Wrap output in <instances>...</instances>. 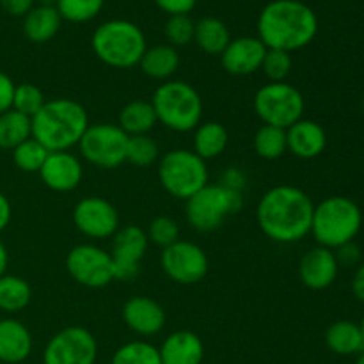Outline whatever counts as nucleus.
<instances>
[{
    "label": "nucleus",
    "instance_id": "423d86ee",
    "mask_svg": "<svg viewBox=\"0 0 364 364\" xmlns=\"http://www.w3.org/2000/svg\"><path fill=\"white\" fill-rule=\"evenodd\" d=\"M151 105L156 121L173 132H192L199 127L203 116V100L196 87L181 80H167L159 85Z\"/></svg>",
    "mask_w": 364,
    "mask_h": 364
},
{
    "label": "nucleus",
    "instance_id": "79ce46f5",
    "mask_svg": "<svg viewBox=\"0 0 364 364\" xmlns=\"http://www.w3.org/2000/svg\"><path fill=\"white\" fill-rule=\"evenodd\" d=\"M336 259H338V265H345V267H354L358 265L359 259H361V249L350 242V244H345L341 247L336 249Z\"/></svg>",
    "mask_w": 364,
    "mask_h": 364
},
{
    "label": "nucleus",
    "instance_id": "dca6fc26",
    "mask_svg": "<svg viewBox=\"0 0 364 364\" xmlns=\"http://www.w3.org/2000/svg\"><path fill=\"white\" fill-rule=\"evenodd\" d=\"M265 53L267 46L259 41V38L242 36V38L231 39L226 50L220 53V64L224 71L233 77H247L262 70Z\"/></svg>",
    "mask_w": 364,
    "mask_h": 364
},
{
    "label": "nucleus",
    "instance_id": "20e7f679",
    "mask_svg": "<svg viewBox=\"0 0 364 364\" xmlns=\"http://www.w3.org/2000/svg\"><path fill=\"white\" fill-rule=\"evenodd\" d=\"M92 52L102 63L117 70L139 66L146 52L144 32L134 21L109 20L96 27L91 38Z\"/></svg>",
    "mask_w": 364,
    "mask_h": 364
},
{
    "label": "nucleus",
    "instance_id": "5701e85b",
    "mask_svg": "<svg viewBox=\"0 0 364 364\" xmlns=\"http://www.w3.org/2000/svg\"><path fill=\"white\" fill-rule=\"evenodd\" d=\"M63 18L53 6H34L23 16V34L32 43H46L55 38Z\"/></svg>",
    "mask_w": 364,
    "mask_h": 364
},
{
    "label": "nucleus",
    "instance_id": "473e14b6",
    "mask_svg": "<svg viewBox=\"0 0 364 364\" xmlns=\"http://www.w3.org/2000/svg\"><path fill=\"white\" fill-rule=\"evenodd\" d=\"M48 153L45 146L31 137L13 149V162L23 173H39Z\"/></svg>",
    "mask_w": 364,
    "mask_h": 364
},
{
    "label": "nucleus",
    "instance_id": "e433bc0d",
    "mask_svg": "<svg viewBox=\"0 0 364 364\" xmlns=\"http://www.w3.org/2000/svg\"><path fill=\"white\" fill-rule=\"evenodd\" d=\"M196 23L188 14H176V16H169L164 27V34L167 38V45L174 46H187L194 41Z\"/></svg>",
    "mask_w": 364,
    "mask_h": 364
},
{
    "label": "nucleus",
    "instance_id": "c03bdc74",
    "mask_svg": "<svg viewBox=\"0 0 364 364\" xmlns=\"http://www.w3.org/2000/svg\"><path fill=\"white\" fill-rule=\"evenodd\" d=\"M352 294L364 304V263L355 270L354 277H352Z\"/></svg>",
    "mask_w": 364,
    "mask_h": 364
},
{
    "label": "nucleus",
    "instance_id": "c9c22d12",
    "mask_svg": "<svg viewBox=\"0 0 364 364\" xmlns=\"http://www.w3.org/2000/svg\"><path fill=\"white\" fill-rule=\"evenodd\" d=\"M46 100L43 96V91L34 84H20L14 87L13 96V110L23 114L27 117H34L41 110Z\"/></svg>",
    "mask_w": 364,
    "mask_h": 364
},
{
    "label": "nucleus",
    "instance_id": "a19ab883",
    "mask_svg": "<svg viewBox=\"0 0 364 364\" xmlns=\"http://www.w3.org/2000/svg\"><path fill=\"white\" fill-rule=\"evenodd\" d=\"M14 82L11 77L0 71V114L13 109V96H14Z\"/></svg>",
    "mask_w": 364,
    "mask_h": 364
},
{
    "label": "nucleus",
    "instance_id": "b1692460",
    "mask_svg": "<svg viewBox=\"0 0 364 364\" xmlns=\"http://www.w3.org/2000/svg\"><path fill=\"white\" fill-rule=\"evenodd\" d=\"M139 66L142 73L148 75L149 78L167 80L180 68V53L171 45H155L151 48H146Z\"/></svg>",
    "mask_w": 364,
    "mask_h": 364
},
{
    "label": "nucleus",
    "instance_id": "412c9836",
    "mask_svg": "<svg viewBox=\"0 0 364 364\" xmlns=\"http://www.w3.org/2000/svg\"><path fill=\"white\" fill-rule=\"evenodd\" d=\"M31 331L16 318L0 320V363L20 364L31 355Z\"/></svg>",
    "mask_w": 364,
    "mask_h": 364
},
{
    "label": "nucleus",
    "instance_id": "aec40b11",
    "mask_svg": "<svg viewBox=\"0 0 364 364\" xmlns=\"http://www.w3.org/2000/svg\"><path fill=\"white\" fill-rule=\"evenodd\" d=\"M327 134L316 121L301 119L287 130V148L291 155L302 160H313L323 153Z\"/></svg>",
    "mask_w": 364,
    "mask_h": 364
},
{
    "label": "nucleus",
    "instance_id": "603ef678",
    "mask_svg": "<svg viewBox=\"0 0 364 364\" xmlns=\"http://www.w3.org/2000/svg\"><path fill=\"white\" fill-rule=\"evenodd\" d=\"M0 364H2V363H0Z\"/></svg>",
    "mask_w": 364,
    "mask_h": 364
},
{
    "label": "nucleus",
    "instance_id": "a18cd8bd",
    "mask_svg": "<svg viewBox=\"0 0 364 364\" xmlns=\"http://www.w3.org/2000/svg\"><path fill=\"white\" fill-rule=\"evenodd\" d=\"M11 215H13V210H11L9 199L0 192V233L9 226Z\"/></svg>",
    "mask_w": 364,
    "mask_h": 364
},
{
    "label": "nucleus",
    "instance_id": "9b49d317",
    "mask_svg": "<svg viewBox=\"0 0 364 364\" xmlns=\"http://www.w3.org/2000/svg\"><path fill=\"white\" fill-rule=\"evenodd\" d=\"M68 274L85 288L109 287L114 281V269L110 252L92 244H82L71 249L66 256Z\"/></svg>",
    "mask_w": 364,
    "mask_h": 364
},
{
    "label": "nucleus",
    "instance_id": "3c124183",
    "mask_svg": "<svg viewBox=\"0 0 364 364\" xmlns=\"http://www.w3.org/2000/svg\"><path fill=\"white\" fill-rule=\"evenodd\" d=\"M363 107H364V100H363Z\"/></svg>",
    "mask_w": 364,
    "mask_h": 364
},
{
    "label": "nucleus",
    "instance_id": "f704fd0d",
    "mask_svg": "<svg viewBox=\"0 0 364 364\" xmlns=\"http://www.w3.org/2000/svg\"><path fill=\"white\" fill-rule=\"evenodd\" d=\"M159 144L149 135H132L127 144V162L137 167H149L159 159Z\"/></svg>",
    "mask_w": 364,
    "mask_h": 364
},
{
    "label": "nucleus",
    "instance_id": "4be33fe9",
    "mask_svg": "<svg viewBox=\"0 0 364 364\" xmlns=\"http://www.w3.org/2000/svg\"><path fill=\"white\" fill-rule=\"evenodd\" d=\"M162 364H201L205 347L201 338L192 331H176L159 348Z\"/></svg>",
    "mask_w": 364,
    "mask_h": 364
},
{
    "label": "nucleus",
    "instance_id": "6ab92c4d",
    "mask_svg": "<svg viewBox=\"0 0 364 364\" xmlns=\"http://www.w3.org/2000/svg\"><path fill=\"white\" fill-rule=\"evenodd\" d=\"M123 320L139 336H155L166 327V311L153 299L137 295L124 302Z\"/></svg>",
    "mask_w": 364,
    "mask_h": 364
},
{
    "label": "nucleus",
    "instance_id": "49530a36",
    "mask_svg": "<svg viewBox=\"0 0 364 364\" xmlns=\"http://www.w3.org/2000/svg\"><path fill=\"white\" fill-rule=\"evenodd\" d=\"M7 263H9V255H7V247L4 245V242L0 240V277L6 274Z\"/></svg>",
    "mask_w": 364,
    "mask_h": 364
},
{
    "label": "nucleus",
    "instance_id": "7ed1b4c3",
    "mask_svg": "<svg viewBox=\"0 0 364 364\" xmlns=\"http://www.w3.org/2000/svg\"><path fill=\"white\" fill-rule=\"evenodd\" d=\"M32 139L48 151H68L77 146L89 128L84 107L70 98L46 102L32 117Z\"/></svg>",
    "mask_w": 364,
    "mask_h": 364
},
{
    "label": "nucleus",
    "instance_id": "1a4fd4ad",
    "mask_svg": "<svg viewBox=\"0 0 364 364\" xmlns=\"http://www.w3.org/2000/svg\"><path fill=\"white\" fill-rule=\"evenodd\" d=\"M304 107L302 92L287 82H270L255 96V110L263 124L283 130L302 119Z\"/></svg>",
    "mask_w": 364,
    "mask_h": 364
},
{
    "label": "nucleus",
    "instance_id": "ea45409f",
    "mask_svg": "<svg viewBox=\"0 0 364 364\" xmlns=\"http://www.w3.org/2000/svg\"><path fill=\"white\" fill-rule=\"evenodd\" d=\"M159 9L167 13L169 16H176V14H188L196 7L198 0H155Z\"/></svg>",
    "mask_w": 364,
    "mask_h": 364
},
{
    "label": "nucleus",
    "instance_id": "72a5a7b5",
    "mask_svg": "<svg viewBox=\"0 0 364 364\" xmlns=\"http://www.w3.org/2000/svg\"><path fill=\"white\" fill-rule=\"evenodd\" d=\"M112 364H162L159 348L148 341H130L116 350Z\"/></svg>",
    "mask_w": 364,
    "mask_h": 364
},
{
    "label": "nucleus",
    "instance_id": "2f4dec72",
    "mask_svg": "<svg viewBox=\"0 0 364 364\" xmlns=\"http://www.w3.org/2000/svg\"><path fill=\"white\" fill-rule=\"evenodd\" d=\"M105 0H57L55 9L63 20L71 23H85L102 13Z\"/></svg>",
    "mask_w": 364,
    "mask_h": 364
},
{
    "label": "nucleus",
    "instance_id": "a211bd4d",
    "mask_svg": "<svg viewBox=\"0 0 364 364\" xmlns=\"http://www.w3.org/2000/svg\"><path fill=\"white\" fill-rule=\"evenodd\" d=\"M338 265L336 255L333 249L315 247L306 252L299 265V276H301L302 284L309 290H326L336 281Z\"/></svg>",
    "mask_w": 364,
    "mask_h": 364
},
{
    "label": "nucleus",
    "instance_id": "6e6552de",
    "mask_svg": "<svg viewBox=\"0 0 364 364\" xmlns=\"http://www.w3.org/2000/svg\"><path fill=\"white\" fill-rule=\"evenodd\" d=\"M242 206L240 191L220 185H206L198 194L187 199L185 206V215L188 224L196 231L210 233V231L219 230L224 220L235 212H238Z\"/></svg>",
    "mask_w": 364,
    "mask_h": 364
},
{
    "label": "nucleus",
    "instance_id": "2eb2a0df",
    "mask_svg": "<svg viewBox=\"0 0 364 364\" xmlns=\"http://www.w3.org/2000/svg\"><path fill=\"white\" fill-rule=\"evenodd\" d=\"M75 228L95 240L110 238L119 230V213L107 199L89 196L80 199L73 210Z\"/></svg>",
    "mask_w": 364,
    "mask_h": 364
},
{
    "label": "nucleus",
    "instance_id": "cd10ccee",
    "mask_svg": "<svg viewBox=\"0 0 364 364\" xmlns=\"http://www.w3.org/2000/svg\"><path fill=\"white\" fill-rule=\"evenodd\" d=\"M228 141H230V135H228L226 127L217 121H208L196 128L194 153L201 156L205 162L217 159L228 148Z\"/></svg>",
    "mask_w": 364,
    "mask_h": 364
},
{
    "label": "nucleus",
    "instance_id": "f257e3e1",
    "mask_svg": "<svg viewBox=\"0 0 364 364\" xmlns=\"http://www.w3.org/2000/svg\"><path fill=\"white\" fill-rule=\"evenodd\" d=\"M315 203L302 188L277 185L262 196L256 208L259 230L277 244H294L311 233Z\"/></svg>",
    "mask_w": 364,
    "mask_h": 364
},
{
    "label": "nucleus",
    "instance_id": "9d476101",
    "mask_svg": "<svg viewBox=\"0 0 364 364\" xmlns=\"http://www.w3.org/2000/svg\"><path fill=\"white\" fill-rule=\"evenodd\" d=\"M128 135L117 124H89L78 142L82 156L89 164L102 169H116L127 162Z\"/></svg>",
    "mask_w": 364,
    "mask_h": 364
},
{
    "label": "nucleus",
    "instance_id": "09e8293b",
    "mask_svg": "<svg viewBox=\"0 0 364 364\" xmlns=\"http://www.w3.org/2000/svg\"><path fill=\"white\" fill-rule=\"evenodd\" d=\"M355 364H364V352H361V355H359V359L355 361Z\"/></svg>",
    "mask_w": 364,
    "mask_h": 364
},
{
    "label": "nucleus",
    "instance_id": "7c9ffc66",
    "mask_svg": "<svg viewBox=\"0 0 364 364\" xmlns=\"http://www.w3.org/2000/svg\"><path fill=\"white\" fill-rule=\"evenodd\" d=\"M255 149L262 159L277 160L288 151L287 130L263 124L255 135Z\"/></svg>",
    "mask_w": 364,
    "mask_h": 364
},
{
    "label": "nucleus",
    "instance_id": "37998d69",
    "mask_svg": "<svg viewBox=\"0 0 364 364\" xmlns=\"http://www.w3.org/2000/svg\"><path fill=\"white\" fill-rule=\"evenodd\" d=\"M36 0H0V7L11 16H25L34 7Z\"/></svg>",
    "mask_w": 364,
    "mask_h": 364
},
{
    "label": "nucleus",
    "instance_id": "58836bf2",
    "mask_svg": "<svg viewBox=\"0 0 364 364\" xmlns=\"http://www.w3.org/2000/svg\"><path fill=\"white\" fill-rule=\"evenodd\" d=\"M294 60H291V53L283 52V50H272L267 48L265 59H263L262 70L265 77L270 82H284L290 75Z\"/></svg>",
    "mask_w": 364,
    "mask_h": 364
},
{
    "label": "nucleus",
    "instance_id": "f8f14e48",
    "mask_svg": "<svg viewBox=\"0 0 364 364\" xmlns=\"http://www.w3.org/2000/svg\"><path fill=\"white\" fill-rule=\"evenodd\" d=\"M96 358V338L84 327L70 326L46 343L43 364H95Z\"/></svg>",
    "mask_w": 364,
    "mask_h": 364
},
{
    "label": "nucleus",
    "instance_id": "4c0bfd02",
    "mask_svg": "<svg viewBox=\"0 0 364 364\" xmlns=\"http://www.w3.org/2000/svg\"><path fill=\"white\" fill-rule=\"evenodd\" d=\"M146 235H148L149 242H153V244L159 245V247L166 249L180 240V226H178L176 220L171 219V217L160 215L149 223Z\"/></svg>",
    "mask_w": 364,
    "mask_h": 364
},
{
    "label": "nucleus",
    "instance_id": "0eeeda50",
    "mask_svg": "<svg viewBox=\"0 0 364 364\" xmlns=\"http://www.w3.org/2000/svg\"><path fill=\"white\" fill-rule=\"evenodd\" d=\"M159 180L167 194L187 201L208 185V169L191 149H173L160 160Z\"/></svg>",
    "mask_w": 364,
    "mask_h": 364
},
{
    "label": "nucleus",
    "instance_id": "de8ad7c7",
    "mask_svg": "<svg viewBox=\"0 0 364 364\" xmlns=\"http://www.w3.org/2000/svg\"><path fill=\"white\" fill-rule=\"evenodd\" d=\"M36 2H39V6H53V7H55L57 0H36Z\"/></svg>",
    "mask_w": 364,
    "mask_h": 364
},
{
    "label": "nucleus",
    "instance_id": "8fccbe9b",
    "mask_svg": "<svg viewBox=\"0 0 364 364\" xmlns=\"http://www.w3.org/2000/svg\"><path fill=\"white\" fill-rule=\"evenodd\" d=\"M359 327H361V333H363V340H364V316H363L361 323H359Z\"/></svg>",
    "mask_w": 364,
    "mask_h": 364
},
{
    "label": "nucleus",
    "instance_id": "c85d7f7f",
    "mask_svg": "<svg viewBox=\"0 0 364 364\" xmlns=\"http://www.w3.org/2000/svg\"><path fill=\"white\" fill-rule=\"evenodd\" d=\"M32 290L31 284L18 276L0 277V309L6 313L23 311L31 304Z\"/></svg>",
    "mask_w": 364,
    "mask_h": 364
},
{
    "label": "nucleus",
    "instance_id": "393cba45",
    "mask_svg": "<svg viewBox=\"0 0 364 364\" xmlns=\"http://www.w3.org/2000/svg\"><path fill=\"white\" fill-rule=\"evenodd\" d=\"M329 350L338 355H354L364 352V340L359 323L352 320H338L326 333Z\"/></svg>",
    "mask_w": 364,
    "mask_h": 364
},
{
    "label": "nucleus",
    "instance_id": "c756f323",
    "mask_svg": "<svg viewBox=\"0 0 364 364\" xmlns=\"http://www.w3.org/2000/svg\"><path fill=\"white\" fill-rule=\"evenodd\" d=\"M32 137V121L31 117L16 112V110H7L0 114V148L14 149Z\"/></svg>",
    "mask_w": 364,
    "mask_h": 364
},
{
    "label": "nucleus",
    "instance_id": "f03ea898",
    "mask_svg": "<svg viewBox=\"0 0 364 364\" xmlns=\"http://www.w3.org/2000/svg\"><path fill=\"white\" fill-rule=\"evenodd\" d=\"M318 32L316 13L301 0H272L258 16V38L267 48L297 52Z\"/></svg>",
    "mask_w": 364,
    "mask_h": 364
},
{
    "label": "nucleus",
    "instance_id": "ddd939ff",
    "mask_svg": "<svg viewBox=\"0 0 364 364\" xmlns=\"http://www.w3.org/2000/svg\"><path fill=\"white\" fill-rule=\"evenodd\" d=\"M160 265L166 276L180 284H196L208 274V256L199 245L178 240L162 251Z\"/></svg>",
    "mask_w": 364,
    "mask_h": 364
},
{
    "label": "nucleus",
    "instance_id": "a878e982",
    "mask_svg": "<svg viewBox=\"0 0 364 364\" xmlns=\"http://www.w3.org/2000/svg\"><path fill=\"white\" fill-rule=\"evenodd\" d=\"M156 123H159V121H156V114L151 102L134 100V102L127 103V105L121 109L117 127H119L128 137H132V135H148Z\"/></svg>",
    "mask_w": 364,
    "mask_h": 364
},
{
    "label": "nucleus",
    "instance_id": "bb28decb",
    "mask_svg": "<svg viewBox=\"0 0 364 364\" xmlns=\"http://www.w3.org/2000/svg\"><path fill=\"white\" fill-rule=\"evenodd\" d=\"M194 41L198 43V46L203 52L210 53V55H220L231 41L230 28L219 18H201L196 23Z\"/></svg>",
    "mask_w": 364,
    "mask_h": 364
},
{
    "label": "nucleus",
    "instance_id": "39448f33",
    "mask_svg": "<svg viewBox=\"0 0 364 364\" xmlns=\"http://www.w3.org/2000/svg\"><path fill=\"white\" fill-rule=\"evenodd\" d=\"M363 226L358 203L345 196H331L315 206L311 235L320 247L338 249L354 242Z\"/></svg>",
    "mask_w": 364,
    "mask_h": 364
},
{
    "label": "nucleus",
    "instance_id": "4468645a",
    "mask_svg": "<svg viewBox=\"0 0 364 364\" xmlns=\"http://www.w3.org/2000/svg\"><path fill=\"white\" fill-rule=\"evenodd\" d=\"M148 244L149 240L146 231L135 224H128L117 230L112 240V251H110L114 279L130 281L141 272V262L148 251Z\"/></svg>",
    "mask_w": 364,
    "mask_h": 364
},
{
    "label": "nucleus",
    "instance_id": "f3484780",
    "mask_svg": "<svg viewBox=\"0 0 364 364\" xmlns=\"http://www.w3.org/2000/svg\"><path fill=\"white\" fill-rule=\"evenodd\" d=\"M41 180L50 191L71 192L80 185L84 178L80 160L68 151H50L43 164Z\"/></svg>",
    "mask_w": 364,
    "mask_h": 364
}]
</instances>
